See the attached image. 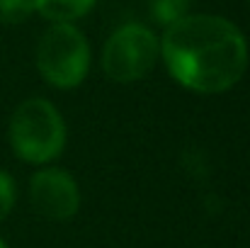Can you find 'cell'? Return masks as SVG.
Returning <instances> with one entry per match:
<instances>
[{
  "label": "cell",
  "instance_id": "cell-8",
  "mask_svg": "<svg viewBox=\"0 0 250 248\" xmlns=\"http://www.w3.org/2000/svg\"><path fill=\"white\" fill-rule=\"evenodd\" d=\"M34 12V0H0V22L17 24Z\"/></svg>",
  "mask_w": 250,
  "mask_h": 248
},
{
  "label": "cell",
  "instance_id": "cell-7",
  "mask_svg": "<svg viewBox=\"0 0 250 248\" xmlns=\"http://www.w3.org/2000/svg\"><path fill=\"white\" fill-rule=\"evenodd\" d=\"M192 0H151V15L158 24L170 27L189 15Z\"/></svg>",
  "mask_w": 250,
  "mask_h": 248
},
{
  "label": "cell",
  "instance_id": "cell-10",
  "mask_svg": "<svg viewBox=\"0 0 250 248\" xmlns=\"http://www.w3.org/2000/svg\"><path fill=\"white\" fill-rule=\"evenodd\" d=\"M0 248H7V246H5V244H2V241H0Z\"/></svg>",
  "mask_w": 250,
  "mask_h": 248
},
{
  "label": "cell",
  "instance_id": "cell-6",
  "mask_svg": "<svg viewBox=\"0 0 250 248\" xmlns=\"http://www.w3.org/2000/svg\"><path fill=\"white\" fill-rule=\"evenodd\" d=\"M92 5L95 0H34V10L56 24H71L73 20L87 15Z\"/></svg>",
  "mask_w": 250,
  "mask_h": 248
},
{
  "label": "cell",
  "instance_id": "cell-5",
  "mask_svg": "<svg viewBox=\"0 0 250 248\" xmlns=\"http://www.w3.org/2000/svg\"><path fill=\"white\" fill-rule=\"evenodd\" d=\"M29 202L46 219H71L78 212L81 192L76 180L61 168H42L29 180Z\"/></svg>",
  "mask_w": 250,
  "mask_h": 248
},
{
  "label": "cell",
  "instance_id": "cell-4",
  "mask_svg": "<svg viewBox=\"0 0 250 248\" xmlns=\"http://www.w3.org/2000/svg\"><path fill=\"white\" fill-rule=\"evenodd\" d=\"M158 54L161 44L148 27L126 24L107 39L102 51V68L117 83L141 81L153 71Z\"/></svg>",
  "mask_w": 250,
  "mask_h": 248
},
{
  "label": "cell",
  "instance_id": "cell-3",
  "mask_svg": "<svg viewBox=\"0 0 250 248\" xmlns=\"http://www.w3.org/2000/svg\"><path fill=\"white\" fill-rule=\"evenodd\" d=\"M37 66L44 81L56 88H76L90 66V46L73 24H54L37 46Z\"/></svg>",
  "mask_w": 250,
  "mask_h": 248
},
{
  "label": "cell",
  "instance_id": "cell-9",
  "mask_svg": "<svg viewBox=\"0 0 250 248\" xmlns=\"http://www.w3.org/2000/svg\"><path fill=\"white\" fill-rule=\"evenodd\" d=\"M12 204H15V182L5 170H0V222L10 214Z\"/></svg>",
  "mask_w": 250,
  "mask_h": 248
},
{
  "label": "cell",
  "instance_id": "cell-1",
  "mask_svg": "<svg viewBox=\"0 0 250 248\" xmlns=\"http://www.w3.org/2000/svg\"><path fill=\"white\" fill-rule=\"evenodd\" d=\"M161 54L175 81L207 95L233 88L248 66L241 29L216 15H187L166 27Z\"/></svg>",
  "mask_w": 250,
  "mask_h": 248
},
{
  "label": "cell",
  "instance_id": "cell-2",
  "mask_svg": "<svg viewBox=\"0 0 250 248\" xmlns=\"http://www.w3.org/2000/svg\"><path fill=\"white\" fill-rule=\"evenodd\" d=\"M10 144L27 163L56 158L66 144V124L59 110L42 97L24 100L10 119Z\"/></svg>",
  "mask_w": 250,
  "mask_h": 248
}]
</instances>
